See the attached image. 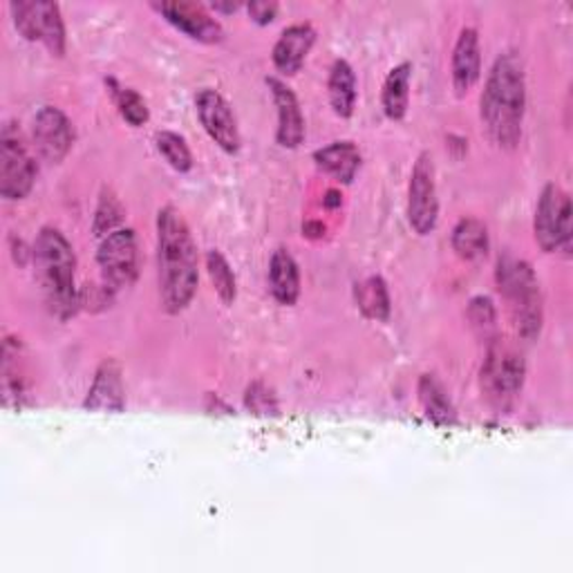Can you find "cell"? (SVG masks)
I'll return each instance as SVG.
<instances>
[{"label": "cell", "instance_id": "cell-23", "mask_svg": "<svg viewBox=\"0 0 573 573\" xmlns=\"http://www.w3.org/2000/svg\"><path fill=\"white\" fill-rule=\"evenodd\" d=\"M354 296H357V308L365 319L376 323H386L390 319V310H393L390 291L386 281L381 276H370L368 281L357 285Z\"/></svg>", "mask_w": 573, "mask_h": 573}, {"label": "cell", "instance_id": "cell-21", "mask_svg": "<svg viewBox=\"0 0 573 573\" xmlns=\"http://www.w3.org/2000/svg\"><path fill=\"white\" fill-rule=\"evenodd\" d=\"M410 84H412L410 61H403L388 72L384 82V92H381V105H384V112L390 122H401L408 114Z\"/></svg>", "mask_w": 573, "mask_h": 573}, {"label": "cell", "instance_id": "cell-31", "mask_svg": "<svg viewBox=\"0 0 573 573\" xmlns=\"http://www.w3.org/2000/svg\"><path fill=\"white\" fill-rule=\"evenodd\" d=\"M90 289H82L79 291V300H82V308L86 310H103L105 304L110 302V294L112 289L108 285H101V287H95V285H88Z\"/></svg>", "mask_w": 573, "mask_h": 573}, {"label": "cell", "instance_id": "cell-34", "mask_svg": "<svg viewBox=\"0 0 573 573\" xmlns=\"http://www.w3.org/2000/svg\"><path fill=\"white\" fill-rule=\"evenodd\" d=\"M215 14H234V12H238L242 5L240 3H211L209 5Z\"/></svg>", "mask_w": 573, "mask_h": 573}, {"label": "cell", "instance_id": "cell-33", "mask_svg": "<svg viewBox=\"0 0 573 573\" xmlns=\"http://www.w3.org/2000/svg\"><path fill=\"white\" fill-rule=\"evenodd\" d=\"M325 234V226L321 222H304L302 224V236L308 238H321Z\"/></svg>", "mask_w": 573, "mask_h": 573}, {"label": "cell", "instance_id": "cell-4", "mask_svg": "<svg viewBox=\"0 0 573 573\" xmlns=\"http://www.w3.org/2000/svg\"><path fill=\"white\" fill-rule=\"evenodd\" d=\"M498 287L505 294L518 332L533 340L543 329V291L533 266L526 260L505 256L498 262Z\"/></svg>", "mask_w": 573, "mask_h": 573}, {"label": "cell", "instance_id": "cell-25", "mask_svg": "<svg viewBox=\"0 0 573 573\" xmlns=\"http://www.w3.org/2000/svg\"><path fill=\"white\" fill-rule=\"evenodd\" d=\"M207 272H209V278H211L213 289L217 291L220 300L224 304H234V300L238 296L236 274L232 270V264H228V260L217 249L207 253Z\"/></svg>", "mask_w": 573, "mask_h": 573}, {"label": "cell", "instance_id": "cell-9", "mask_svg": "<svg viewBox=\"0 0 573 573\" xmlns=\"http://www.w3.org/2000/svg\"><path fill=\"white\" fill-rule=\"evenodd\" d=\"M36 179V164L21 135L8 124L0 135V196L18 202L29 196Z\"/></svg>", "mask_w": 573, "mask_h": 573}, {"label": "cell", "instance_id": "cell-24", "mask_svg": "<svg viewBox=\"0 0 573 573\" xmlns=\"http://www.w3.org/2000/svg\"><path fill=\"white\" fill-rule=\"evenodd\" d=\"M419 401H422L428 419H433L435 424H441V426L457 424L454 406L435 376L424 374L422 378H419Z\"/></svg>", "mask_w": 573, "mask_h": 573}, {"label": "cell", "instance_id": "cell-20", "mask_svg": "<svg viewBox=\"0 0 573 573\" xmlns=\"http://www.w3.org/2000/svg\"><path fill=\"white\" fill-rule=\"evenodd\" d=\"M327 92H329V103L336 112V117L350 120L357 108V74L346 59L334 61L329 70Z\"/></svg>", "mask_w": 573, "mask_h": 573}, {"label": "cell", "instance_id": "cell-28", "mask_svg": "<svg viewBox=\"0 0 573 573\" xmlns=\"http://www.w3.org/2000/svg\"><path fill=\"white\" fill-rule=\"evenodd\" d=\"M122 220H124V207L120 204V200L112 194L103 196L97 207V215H95V234L99 238L110 236L112 232H117Z\"/></svg>", "mask_w": 573, "mask_h": 573}, {"label": "cell", "instance_id": "cell-3", "mask_svg": "<svg viewBox=\"0 0 573 573\" xmlns=\"http://www.w3.org/2000/svg\"><path fill=\"white\" fill-rule=\"evenodd\" d=\"M32 256L52 314L61 321L74 316L76 310L82 308V300L79 291L74 287L76 256L67 238L59 228L43 226L36 236Z\"/></svg>", "mask_w": 573, "mask_h": 573}, {"label": "cell", "instance_id": "cell-30", "mask_svg": "<svg viewBox=\"0 0 573 573\" xmlns=\"http://www.w3.org/2000/svg\"><path fill=\"white\" fill-rule=\"evenodd\" d=\"M245 406L247 410H251L253 414H262V416H270V414H278V401L274 397V393L266 388L260 381L251 384L245 393Z\"/></svg>", "mask_w": 573, "mask_h": 573}, {"label": "cell", "instance_id": "cell-7", "mask_svg": "<svg viewBox=\"0 0 573 573\" xmlns=\"http://www.w3.org/2000/svg\"><path fill=\"white\" fill-rule=\"evenodd\" d=\"M439 220V200L435 182V162L428 150L416 158L408 184V224L416 236L435 232Z\"/></svg>", "mask_w": 573, "mask_h": 573}, {"label": "cell", "instance_id": "cell-13", "mask_svg": "<svg viewBox=\"0 0 573 573\" xmlns=\"http://www.w3.org/2000/svg\"><path fill=\"white\" fill-rule=\"evenodd\" d=\"M150 8L169 25H173L177 32L194 38L198 43L215 46L224 38L220 21H215L209 10L200 3H184V0H179V3H152Z\"/></svg>", "mask_w": 573, "mask_h": 573}, {"label": "cell", "instance_id": "cell-10", "mask_svg": "<svg viewBox=\"0 0 573 573\" xmlns=\"http://www.w3.org/2000/svg\"><path fill=\"white\" fill-rule=\"evenodd\" d=\"M196 110L202 128L213 139V144L222 148L226 155H236L240 150L242 137L238 130L236 114L228 101L217 90L204 88L196 95Z\"/></svg>", "mask_w": 573, "mask_h": 573}, {"label": "cell", "instance_id": "cell-26", "mask_svg": "<svg viewBox=\"0 0 573 573\" xmlns=\"http://www.w3.org/2000/svg\"><path fill=\"white\" fill-rule=\"evenodd\" d=\"M155 146L160 150V155L169 162V166L177 173H188L194 169V155H190V148L184 137L171 130H162L155 137Z\"/></svg>", "mask_w": 573, "mask_h": 573}, {"label": "cell", "instance_id": "cell-15", "mask_svg": "<svg viewBox=\"0 0 573 573\" xmlns=\"http://www.w3.org/2000/svg\"><path fill=\"white\" fill-rule=\"evenodd\" d=\"M266 86H270V90H272L276 112H278L276 141L283 148L294 150L304 139V117H302L298 97L294 95V90L285 82L276 79V76H270V79H266Z\"/></svg>", "mask_w": 573, "mask_h": 573}, {"label": "cell", "instance_id": "cell-8", "mask_svg": "<svg viewBox=\"0 0 573 573\" xmlns=\"http://www.w3.org/2000/svg\"><path fill=\"white\" fill-rule=\"evenodd\" d=\"M97 264L103 285L112 291L130 287L139 274L137 238L133 228H117V232L105 236L97 251Z\"/></svg>", "mask_w": 573, "mask_h": 573}, {"label": "cell", "instance_id": "cell-19", "mask_svg": "<svg viewBox=\"0 0 573 573\" xmlns=\"http://www.w3.org/2000/svg\"><path fill=\"white\" fill-rule=\"evenodd\" d=\"M270 289L274 298L285 304V308H291L296 304L300 296V272H298V262L287 249H276L270 262Z\"/></svg>", "mask_w": 573, "mask_h": 573}, {"label": "cell", "instance_id": "cell-17", "mask_svg": "<svg viewBox=\"0 0 573 573\" xmlns=\"http://www.w3.org/2000/svg\"><path fill=\"white\" fill-rule=\"evenodd\" d=\"M86 410H108V412H124L126 410V393L122 381V368L112 359L103 361L95 374L88 397L84 401Z\"/></svg>", "mask_w": 573, "mask_h": 573}, {"label": "cell", "instance_id": "cell-6", "mask_svg": "<svg viewBox=\"0 0 573 573\" xmlns=\"http://www.w3.org/2000/svg\"><path fill=\"white\" fill-rule=\"evenodd\" d=\"M533 234L545 253L571 249V200L558 184H547L540 194Z\"/></svg>", "mask_w": 573, "mask_h": 573}, {"label": "cell", "instance_id": "cell-12", "mask_svg": "<svg viewBox=\"0 0 573 573\" xmlns=\"http://www.w3.org/2000/svg\"><path fill=\"white\" fill-rule=\"evenodd\" d=\"M32 137L38 155L50 164H61L74 146V126L61 108L43 105L34 117Z\"/></svg>", "mask_w": 573, "mask_h": 573}, {"label": "cell", "instance_id": "cell-32", "mask_svg": "<svg viewBox=\"0 0 573 573\" xmlns=\"http://www.w3.org/2000/svg\"><path fill=\"white\" fill-rule=\"evenodd\" d=\"M247 14H249V18H251L256 25L264 27V25H272V23L276 21V16H278V5L272 3V0H270V3H266V0L262 3V0H260V3H249V5H247Z\"/></svg>", "mask_w": 573, "mask_h": 573}, {"label": "cell", "instance_id": "cell-18", "mask_svg": "<svg viewBox=\"0 0 573 573\" xmlns=\"http://www.w3.org/2000/svg\"><path fill=\"white\" fill-rule=\"evenodd\" d=\"M316 166L340 184H352L361 169V150L352 141H334L314 152Z\"/></svg>", "mask_w": 573, "mask_h": 573}, {"label": "cell", "instance_id": "cell-22", "mask_svg": "<svg viewBox=\"0 0 573 573\" xmlns=\"http://www.w3.org/2000/svg\"><path fill=\"white\" fill-rule=\"evenodd\" d=\"M454 253L464 260H479L488 253V228L475 217H464L454 224L450 236Z\"/></svg>", "mask_w": 573, "mask_h": 573}, {"label": "cell", "instance_id": "cell-16", "mask_svg": "<svg viewBox=\"0 0 573 573\" xmlns=\"http://www.w3.org/2000/svg\"><path fill=\"white\" fill-rule=\"evenodd\" d=\"M316 43V29L310 23H294L278 36L272 59L281 74L294 76Z\"/></svg>", "mask_w": 573, "mask_h": 573}, {"label": "cell", "instance_id": "cell-2", "mask_svg": "<svg viewBox=\"0 0 573 573\" xmlns=\"http://www.w3.org/2000/svg\"><path fill=\"white\" fill-rule=\"evenodd\" d=\"M526 112V79L513 52L495 59L479 99V117L488 137L500 148H515L522 139Z\"/></svg>", "mask_w": 573, "mask_h": 573}, {"label": "cell", "instance_id": "cell-11", "mask_svg": "<svg viewBox=\"0 0 573 573\" xmlns=\"http://www.w3.org/2000/svg\"><path fill=\"white\" fill-rule=\"evenodd\" d=\"M524 372L526 368L522 357L500 346V342H495V346L488 350L486 363L482 368V386L490 399L505 403L522 390Z\"/></svg>", "mask_w": 573, "mask_h": 573}, {"label": "cell", "instance_id": "cell-27", "mask_svg": "<svg viewBox=\"0 0 573 573\" xmlns=\"http://www.w3.org/2000/svg\"><path fill=\"white\" fill-rule=\"evenodd\" d=\"M112 95H114V101H117L120 114L128 126L139 128L148 122L150 112H148L146 101L139 97V92H135L130 88H117V90H112Z\"/></svg>", "mask_w": 573, "mask_h": 573}, {"label": "cell", "instance_id": "cell-1", "mask_svg": "<svg viewBox=\"0 0 573 573\" xmlns=\"http://www.w3.org/2000/svg\"><path fill=\"white\" fill-rule=\"evenodd\" d=\"M158 266L164 310L169 314L184 312L200 283L198 247L184 215L173 207L158 213Z\"/></svg>", "mask_w": 573, "mask_h": 573}, {"label": "cell", "instance_id": "cell-14", "mask_svg": "<svg viewBox=\"0 0 573 573\" xmlns=\"http://www.w3.org/2000/svg\"><path fill=\"white\" fill-rule=\"evenodd\" d=\"M482 74V50L479 34L473 27H464L457 36L450 57V79L457 97H466Z\"/></svg>", "mask_w": 573, "mask_h": 573}, {"label": "cell", "instance_id": "cell-29", "mask_svg": "<svg viewBox=\"0 0 573 573\" xmlns=\"http://www.w3.org/2000/svg\"><path fill=\"white\" fill-rule=\"evenodd\" d=\"M469 319L482 336H488L495 329V321H498L493 300L488 296H475L469 304Z\"/></svg>", "mask_w": 573, "mask_h": 573}, {"label": "cell", "instance_id": "cell-5", "mask_svg": "<svg viewBox=\"0 0 573 573\" xmlns=\"http://www.w3.org/2000/svg\"><path fill=\"white\" fill-rule=\"evenodd\" d=\"M10 14L18 34L32 43H43L52 57L65 54V23L61 8L48 0H12Z\"/></svg>", "mask_w": 573, "mask_h": 573}, {"label": "cell", "instance_id": "cell-35", "mask_svg": "<svg viewBox=\"0 0 573 573\" xmlns=\"http://www.w3.org/2000/svg\"><path fill=\"white\" fill-rule=\"evenodd\" d=\"M323 204H325L327 209H336V207H340V194H338V190H327L325 198H323Z\"/></svg>", "mask_w": 573, "mask_h": 573}]
</instances>
